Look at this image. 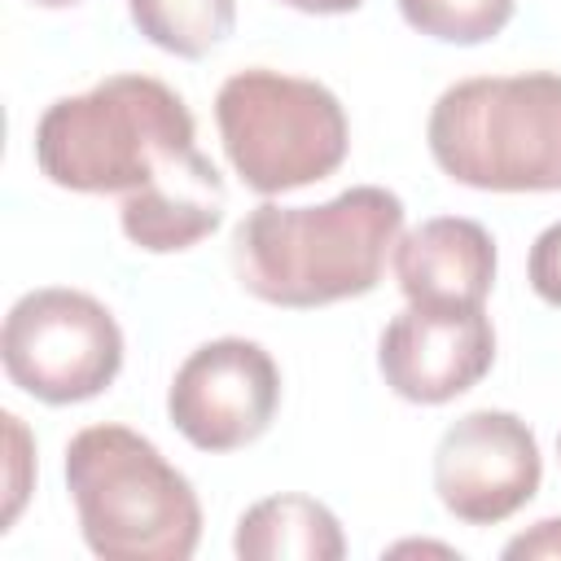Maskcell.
<instances>
[{"mask_svg": "<svg viewBox=\"0 0 561 561\" xmlns=\"http://www.w3.org/2000/svg\"><path fill=\"white\" fill-rule=\"evenodd\" d=\"M0 359L18 390L39 403L96 399L123 368V329L83 289L44 285L22 294L0 329Z\"/></svg>", "mask_w": 561, "mask_h": 561, "instance_id": "8992f818", "label": "cell"}, {"mask_svg": "<svg viewBox=\"0 0 561 561\" xmlns=\"http://www.w3.org/2000/svg\"><path fill=\"white\" fill-rule=\"evenodd\" d=\"M543 456L535 430L500 408H478L451 421L434 447L438 504L465 526H495L526 508L539 491Z\"/></svg>", "mask_w": 561, "mask_h": 561, "instance_id": "ba28073f", "label": "cell"}, {"mask_svg": "<svg viewBox=\"0 0 561 561\" xmlns=\"http://www.w3.org/2000/svg\"><path fill=\"white\" fill-rule=\"evenodd\" d=\"M276 408L280 368L250 337L202 342L167 390V416L197 451H237L263 438Z\"/></svg>", "mask_w": 561, "mask_h": 561, "instance_id": "52a82bcc", "label": "cell"}, {"mask_svg": "<svg viewBox=\"0 0 561 561\" xmlns=\"http://www.w3.org/2000/svg\"><path fill=\"white\" fill-rule=\"evenodd\" d=\"M438 171L482 193L561 188V75H473L451 83L425 123Z\"/></svg>", "mask_w": 561, "mask_h": 561, "instance_id": "277c9868", "label": "cell"}, {"mask_svg": "<svg viewBox=\"0 0 561 561\" xmlns=\"http://www.w3.org/2000/svg\"><path fill=\"white\" fill-rule=\"evenodd\" d=\"M504 557L517 561V557H548V561H561V517H543L535 522L526 535L508 539L504 543Z\"/></svg>", "mask_w": 561, "mask_h": 561, "instance_id": "e0dca14e", "label": "cell"}, {"mask_svg": "<svg viewBox=\"0 0 561 561\" xmlns=\"http://www.w3.org/2000/svg\"><path fill=\"white\" fill-rule=\"evenodd\" d=\"M232 552L241 561H337L342 522L311 495H267L237 517Z\"/></svg>", "mask_w": 561, "mask_h": 561, "instance_id": "7c38bea8", "label": "cell"}, {"mask_svg": "<svg viewBox=\"0 0 561 561\" xmlns=\"http://www.w3.org/2000/svg\"><path fill=\"white\" fill-rule=\"evenodd\" d=\"M557 456H561V434H557Z\"/></svg>", "mask_w": 561, "mask_h": 561, "instance_id": "ffe728a7", "label": "cell"}, {"mask_svg": "<svg viewBox=\"0 0 561 561\" xmlns=\"http://www.w3.org/2000/svg\"><path fill=\"white\" fill-rule=\"evenodd\" d=\"M83 543L105 561H188L202 539L193 482L136 430L88 425L66 443Z\"/></svg>", "mask_w": 561, "mask_h": 561, "instance_id": "3957f363", "label": "cell"}, {"mask_svg": "<svg viewBox=\"0 0 561 561\" xmlns=\"http://www.w3.org/2000/svg\"><path fill=\"white\" fill-rule=\"evenodd\" d=\"M280 4H289V9H298V13H351V9H359L364 0H280Z\"/></svg>", "mask_w": 561, "mask_h": 561, "instance_id": "ac0fdd59", "label": "cell"}, {"mask_svg": "<svg viewBox=\"0 0 561 561\" xmlns=\"http://www.w3.org/2000/svg\"><path fill=\"white\" fill-rule=\"evenodd\" d=\"M193 114L153 75H110L53 101L35 123V167L70 193L131 197L180 167L197 145Z\"/></svg>", "mask_w": 561, "mask_h": 561, "instance_id": "7a4b0ae2", "label": "cell"}, {"mask_svg": "<svg viewBox=\"0 0 561 561\" xmlns=\"http://www.w3.org/2000/svg\"><path fill=\"white\" fill-rule=\"evenodd\" d=\"M526 276H530V289L548 302V307H561V219L548 224L535 245H530V259H526Z\"/></svg>", "mask_w": 561, "mask_h": 561, "instance_id": "2e32d148", "label": "cell"}, {"mask_svg": "<svg viewBox=\"0 0 561 561\" xmlns=\"http://www.w3.org/2000/svg\"><path fill=\"white\" fill-rule=\"evenodd\" d=\"M394 280L416 307H482L495 285V241L478 219L434 215L399 232Z\"/></svg>", "mask_w": 561, "mask_h": 561, "instance_id": "30bf717a", "label": "cell"}, {"mask_svg": "<svg viewBox=\"0 0 561 561\" xmlns=\"http://www.w3.org/2000/svg\"><path fill=\"white\" fill-rule=\"evenodd\" d=\"M224 175L206 153H188L149 188L123 197L118 224L131 245L149 254H175L210 237L224 219Z\"/></svg>", "mask_w": 561, "mask_h": 561, "instance_id": "8fae6325", "label": "cell"}, {"mask_svg": "<svg viewBox=\"0 0 561 561\" xmlns=\"http://www.w3.org/2000/svg\"><path fill=\"white\" fill-rule=\"evenodd\" d=\"M0 421H4V438H9V486H4V517H0V530H9V526L18 522V513H22V504H26V491H31L26 469L35 465V456H31L35 447H31L26 425H22L13 412H4Z\"/></svg>", "mask_w": 561, "mask_h": 561, "instance_id": "9a60e30c", "label": "cell"}, {"mask_svg": "<svg viewBox=\"0 0 561 561\" xmlns=\"http://www.w3.org/2000/svg\"><path fill=\"white\" fill-rule=\"evenodd\" d=\"M31 4H39V9H70V4H79V0H31Z\"/></svg>", "mask_w": 561, "mask_h": 561, "instance_id": "d6986e66", "label": "cell"}, {"mask_svg": "<svg viewBox=\"0 0 561 561\" xmlns=\"http://www.w3.org/2000/svg\"><path fill=\"white\" fill-rule=\"evenodd\" d=\"M403 232V202L381 184H355L320 206H254L232 228V272L272 307H324L377 289Z\"/></svg>", "mask_w": 561, "mask_h": 561, "instance_id": "6da1fadb", "label": "cell"}, {"mask_svg": "<svg viewBox=\"0 0 561 561\" xmlns=\"http://www.w3.org/2000/svg\"><path fill=\"white\" fill-rule=\"evenodd\" d=\"M136 31L175 57H206L219 39L232 35L237 4L232 0H127Z\"/></svg>", "mask_w": 561, "mask_h": 561, "instance_id": "4fadbf2b", "label": "cell"}, {"mask_svg": "<svg viewBox=\"0 0 561 561\" xmlns=\"http://www.w3.org/2000/svg\"><path fill=\"white\" fill-rule=\"evenodd\" d=\"M517 0H399V13L412 31L438 44H486L495 39Z\"/></svg>", "mask_w": 561, "mask_h": 561, "instance_id": "5bb4252c", "label": "cell"}, {"mask_svg": "<svg viewBox=\"0 0 561 561\" xmlns=\"http://www.w3.org/2000/svg\"><path fill=\"white\" fill-rule=\"evenodd\" d=\"M495 364V329L482 307H416L399 311L377 342L386 386L408 403H451L473 390Z\"/></svg>", "mask_w": 561, "mask_h": 561, "instance_id": "9c48e42d", "label": "cell"}, {"mask_svg": "<svg viewBox=\"0 0 561 561\" xmlns=\"http://www.w3.org/2000/svg\"><path fill=\"white\" fill-rule=\"evenodd\" d=\"M215 127L245 188L276 197L333 175L351 145L342 101L302 75L250 66L215 92Z\"/></svg>", "mask_w": 561, "mask_h": 561, "instance_id": "5b68a950", "label": "cell"}]
</instances>
